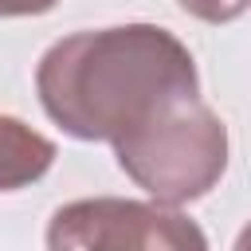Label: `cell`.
Segmentation results:
<instances>
[{"label": "cell", "instance_id": "obj_2", "mask_svg": "<svg viewBox=\"0 0 251 251\" xmlns=\"http://www.w3.org/2000/svg\"><path fill=\"white\" fill-rule=\"evenodd\" d=\"M122 173L157 204L200 200L227 169V129L200 102L184 98L114 145Z\"/></svg>", "mask_w": 251, "mask_h": 251}, {"label": "cell", "instance_id": "obj_1", "mask_svg": "<svg viewBox=\"0 0 251 251\" xmlns=\"http://www.w3.org/2000/svg\"><path fill=\"white\" fill-rule=\"evenodd\" d=\"M35 90L55 126L78 141L137 133L184 98H200L188 47L157 24H122L75 31L47 47L35 67Z\"/></svg>", "mask_w": 251, "mask_h": 251}, {"label": "cell", "instance_id": "obj_6", "mask_svg": "<svg viewBox=\"0 0 251 251\" xmlns=\"http://www.w3.org/2000/svg\"><path fill=\"white\" fill-rule=\"evenodd\" d=\"M59 0H0V20H8V16H43Z\"/></svg>", "mask_w": 251, "mask_h": 251}, {"label": "cell", "instance_id": "obj_5", "mask_svg": "<svg viewBox=\"0 0 251 251\" xmlns=\"http://www.w3.org/2000/svg\"><path fill=\"white\" fill-rule=\"evenodd\" d=\"M188 16H196V20H204V24H227V20H235V16H243V8L251 4V0H176Z\"/></svg>", "mask_w": 251, "mask_h": 251}, {"label": "cell", "instance_id": "obj_4", "mask_svg": "<svg viewBox=\"0 0 251 251\" xmlns=\"http://www.w3.org/2000/svg\"><path fill=\"white\" fill-rule=\"evenodd\" d=\"M51 161H55V145L39 129L0 114V192H16L39 180L51 169Z\"/></svg>", "mask_w": 251, "mask_h": 251}, {"label": "cell", "instance_id": "obj_7", "mask_svg": "<svg viewBox=\"0 0 251 251\" xmlns=\"http://www.w3.org/2000/svg\"><path fill=\"white\" fill-rule=\"evenodd\" d=\"M235 251H251V224L239 231V239H235Z\"/></svg>", "mask_w": 251, "mask_h": 251}, {"label": "cell", "instance_id": "obj_3", "mask_svg": "<svg viewBox=\"0 0 251 251\" xmlns=\"http://www.w3.org/2000/svg\"><path fill=\"white\" fill-rule=\"evenodd\" d=\"M47 251H208V235L169 204L94 196L51 216Z\"/></svg>", "mask_w": 251, "mask_h": 251}]
</instances>
